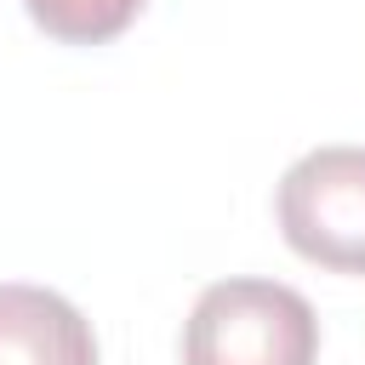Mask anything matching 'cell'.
Listing matches in <instances>:
<instances>
[{"label": "cell", "instance_id": "6da1fadb", "mask_svg": "<svg viewBox=\"0 0 365 365\" xmlns=\"http://www.w3.org/2000/svg\"><path fill=\"white\" fill-rule=\"evenodd\" d=\"M319 319L279 279H217L182 325V365H314Z\"/></svg>", "mask_w": 365, "mask_h": 365}, {"label": "cell", "instance_id": "7a4b0ae2", "mask_svg": "<svg viewBox=\"0 0 365 365\" xmlns=\"http://www.w3.org/2000/svg\"><path fill=\"white\" fill-rule=\"evenodd\" d=\"M285 245L331 274H365V148H308L274 194Z\"/></svg>", "mask_w": 365, "mask_h": 365}, {"label": "cell", "instance_id": "3957f363", "mask_svg": "<svg viewBox=\"0 0 365 365\" xmlns=\"http://www.w3.org/2000/svg\"><path fill=\"white\" fill-rule=\"evenodd\" d=\"M0 365H97L91 319L46 285H0Z\"/></svg>", "mask_w": 365, "mask_h": 365}, {"label": "cell", "instance_id": "277c9868", "mask_svg": "<svg viewBox=\"0 0 365 365\" xmlns=\"http://www.w3.org/2000/svg\"><path fill=\"white\" fill-rule=\"evenodd\" d=\"M34 29L63 40V46H103L131 29L143 0H23Z\"/></svg>", "mask_w": 365, "mask_h": 365}]
</instances>
